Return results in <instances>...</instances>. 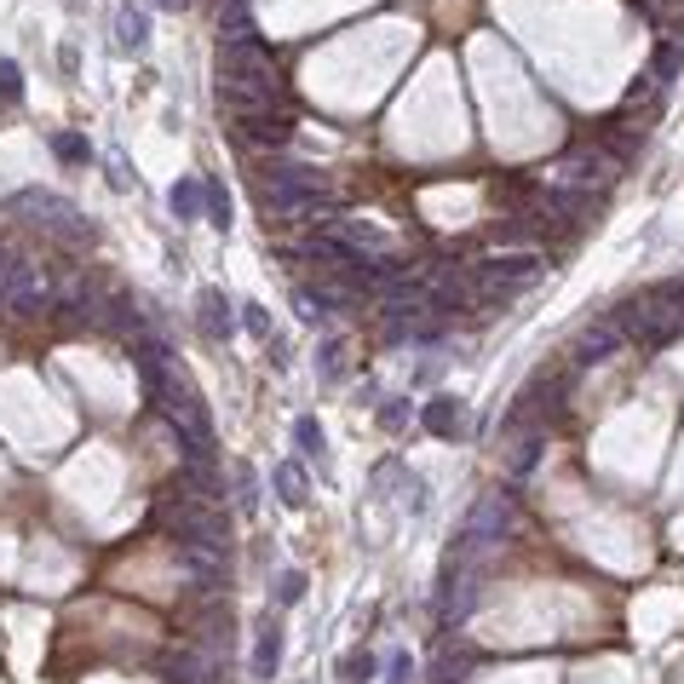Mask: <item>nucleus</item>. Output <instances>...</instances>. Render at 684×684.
Segmentation results:
<instances>
[{"mask_svg":"<svg viewBox=\"0 0 684 684\" xmlns=\"http://www.w3.org/2000/svg\"><path fill=\"white\" fill-rule=\"evenodd\" d=\"M380 426H386V432H403V426H409V403H403V397H391L386 409H380Z\"/></svg>","mask_w":684,"mask_h":684,"instance_id":"31","label":"nucleus"},{"mask_svg":"<svg viewBox=\"0 0 684 684\" xmlns=\"http://www.w3.org/2000/svg\"><path fill=\"white\" fill-rule=\"evenodd\" d=\"M242 328H248V334H259V340H271V311H265L259 299H248V305H242Z\"/></svg>","mask_w":684,"mask_h":684,"instance_id":"28","label":"nucleus"},{"mask_svg":"<svg viewBox=\"0 0 684 684\" xmlns=\"http://www.w3.org/2000/svg\"><path fill=\"white\" fill-rule=\"evenodd\" d=\"M621 340H627V334H621V328H616V317H598V322H587V328H581V340H575L570 363H575V368L610 363V357H616V351H621Z\"/></svg>","mask_w":684,"mask_h":684,"instance_id":"10","label":"nucleus"},{"mask_svg":"<svg viewBox=\"0 0 684 684\" xmlns=\"http://www.w3.org/2000/svg\"><path fill=\"white\" fill-rule=\"evenodd\" d=\"M679 69H684V41L662 35V46H656V69H650V81H679Z\"/></svg>","mask_w":684,"mask_h":684,"instance_id":"19","label":"nucleus"},{"mask_svg":"<svg viewBox=\"0 0 684 684\" xmlns=\"http://www.w3.org/2000/svg\"><path fill=\"white\" fill-rule=\"evenodd\" d=\"M167 207H173V219H179V225H196V219H202V207H207V184L202 179H179L173 190H167Z\"/></svg>","mask_w":684,"mask_h":684,"instance_id":"12","label":"nucleus"},{"mask_svg":"<svg viewBox=\"0 0 684 684\" xmlns=\"http://www.w3.org/2000/svg\"><path fill=\"white\" fill-rule=\"evenodd\" d=\"M12 265H18V253L0 248V294H6V276H12Z\"/></svg>","mask_w":684,"mask_h":684,"instance_id":"33","label":"nucleus"},{"mask_svg":"<svg viewBox=\"0 0 684 684\" xmlns=\"http://www.w3.org/2000/svg\"><path fill=\"white\" fill-rule=\"evenodd\" d=\"M616 173H621V161L610 156L604 144H581V150H564V156L547 167V190H558V196H587V202H593Z\"/></svg>","mask_w":684,"mask_h":684,"instance_id":"5","label":"nucleus"},{"mask_svg":"<svg viewBox=\"0 0 684 684\" xmlns=\"http://www.w3.org/2000/svg\"><path fill=\"white\" fill-rule=\"evenodd\" d=\"M236 138L253 144V150H288V138H294V110L242 115V121H236Z\"/></svg>","mask_w":684,"mask_h":684,"instance_id":"9","label":"nucleus"},{"mask_svg":"<svg viewBox=\"0 0 684 684\" xmlns=\"http://www.w3.org/2000/svg\"><path fill=\"white\" fill-rule=\"evenodd\" d=\"M202 334H207V340H230V334H236L230 299L219 294V288H202Z\"/></svg>","mask_w":684,"mask_h":684,"instance_id":"13","label":"nucleus"},{"mask_svg":"<svg viewBox=\"0 0 684 684\" xmlns=\"http://www.w3.org/2000/svg\"><path fill=\"white\" fill-rule=\"evenodd\" d=\"M409 673H414L409 650H397V656H391V667H386V684H409Z\"/></svg>","mask_w":684,"mask_h":684,"instance_id":"32","label":"nucleus"},{"mask_svg":"<svg viewBox=\"0 0 684 684\" xmlns=\"http://www.w3.org/2000/svg\"><path fill=\"white\" fill-rule=\"evenodd\" d=\"M472 673V650L455 639H443V650H437V667H432V684H460Z\"/></svg>","mask_w":684,"mask_h":684,"instance_id":"15","label":"nucleus"},{"mask_svg":"<svg viewBox=\"0 0 684 684\" xmlns=\"http://www.w3.org/2000/svg\"><path fill=\"white\" fill-rule=\"evenodd\" d=\"M276 495H282V506H311V478H305L299 460H282V466H276Z\"/></svg>","mask_w":684,"mask_h":684,"instance_id":"17","label":"nucleus"},{"mask_svg":"<svg viewBox=\"0 0 684 684\" xmlns=\"http://www.w3.org/2000/svg\"><path fill=\"white\" fill-rule=\"evenodd\" d=\"M219 81H248V87H282V69L253 35H236V41H219Z\"/></svg>","mask_w":684,"mask_h":684,"instance_id":"7","label":"nucleus"},{"mask_svg":"<svg viewBox=\"0 0 684 684\" xmlns=\"http://www.w3.org/2000/svg\"><path fill=\"white\" fill-rule=\"evenodd\" d=\"M52 150H58L64 167H87V161H92V144L81 133H52Z\"/></svg>","mask_w":684,"mask_h":684,"instance_id":"21","label":"nucleus"},{"mask_svg":"<svg viewBox=\"0 0 684 684\" xmlns=\"http://www.w3.org/2000/svg\"><path fill=\"white\" fill-rule=\"evenodd\" d=\"M0 305H6L12 317H46V311H58V294H52L46 265H35V259H23V253H18V265H12V276H6Z\"/></svg>","mask_w":684,"mask_h":684,"instance_id":"8","label":"nucleus"},{"mask_svg":"<svg viewBox=\"0 0 684 684\" xmlns=\"http://www.w3.org/2000/svg\"><path fill=\"white\" fill-rule=\"evenodd\" d=\"M547 276V259L535 248H512V253H489V259H478V271H472V282H478L483 305H506L512 294H524V288H535Z\"/></svg>","mask_w":684,"mask_h":684,"instance_id":"4","label":"nucleus"},{"mask_svg":"<svg viewBox=\"0 0 684 684\" xmlns=\"http://www.w3.org/2000/svg\"><path fill=\"white\" fill-rule=\"evenodd\" d=\"M150 403L173 420V432H179V443H184V460H213V420H207L202 391L190 386L184 374H167Z\"/></svg>","mask_w":684,"mask_h":684,"instance_id":"1","label":"nucleus"},{"mask_svg":"<svg viewBox=\"0 0 684 684\" xmlns=\"http://www.w3.org/2000/svg\"><path fill=\"white\" fill-rule=\"evenodd\" d=\"M207 213H213V225L230 230V196L219 190V184H207Z\"/></svg>","mask_w":684,"mask_h":684,"instance_id":"30","label":"nucleus"},{"mask_svg":"<svg viewBox=\"0 0 684 684\" xmlns=\"http://www.w3.org/2000/svg\"><path fill=\"white\" fill-rule=\"evenodd\" d=\"M541 449H547V437H541V432H524L518 443H512V460H506V472H512V478H529V472L541 466Z\"/></svg>","mask_w":684,"mask_h":684,"instance_id":"18","label":"nucleus"},{"mask_svg":"<svg viewBox=\"0 0 684 684\" xmlns=\"http://www.w3.org/2000/svg\"><path fill=\"white\" fill-rule=\"evenodd\" d=\"M23 98V69L18 58H0V104H18Z\"/></svg>","mask_w":684,"mask_h":684,"instance_id":"25","label":"nucleus"},{"mask_svg":"<svg viewBox=\"0 0 684 684\" xmlns=\"http://www.w3.org/2000/svg\"><path fill=\"white\" fill-rule=\"evenodd\" d=\"M305 598V570H282L276 575V604H299Z\"/></svg>","mask_w":684,"mask_h":684,"instance_id":"27","label":"nucleus"},{"mask_svg":"<svg viewBox=\"0 0 684 684\" xmlns=\"http://www.w3.org/2000/svg\"><path fill=\"white\" fill-rule=\"evenodd\" d=\"M156 6H161V12H179L184 0H156Z\"/></svg>","mask_w":684,"mask_h":684,"instance_id":"34","label":"nucleus"},{"mask_svg":"<svg viewBox=\"0 0 684 684\" xmlns=\"http://www.w3.org/2000/svg\"><path fill=\"white\" fill-rule=\"evenodd\" d=\"M115 35H121V52H138V46L150 41V18L127 6V12H121V23H115Z\"/></svg>","mask_w":684,"mask_h":684,"instance_id":"20","label":"nucleus"},{"mask_svg":"<svg viewBox=\"0 0 684 684\" xmlns=\"http://www.w3.org/2000/svg\"><path fill=\"white\" fill-rule=\"evenodd\" d=\"M420 426L432 437H460V403L455 397H432V403L420 409Z\"/></svg>","mask_w":684,"mask_h":684,"instance_id":"16","label":"nucleus"},{"mask_svg":"<svg viewBox=\"0 0 684 684\" xmlns=\"http://www.w3.org/2000/svg\"><path fill=\"white\" fill-rule=\"evenodd\" d=\"M294 443H299V455H322V426L305 414V420H294Z\"/></svg>","mask_w":684,"mask_h":684,"instance_id":"26","label":"nucleus"},{"mask_svg":"<svg viewBox=\"0 0 684 684\" xmlns=\"http://www.w3.org/2000/svg\"><path fill=\"white\" fill-rule=\"evenodd\" d=\"M236 512H242V518H253V512H259V483H253L248 466H236Z\"/></svg>","mask_w":684,"mask_h":684,"instance_id":"24","label":"nucleus"},{"mask_svg":"<svg viewBox=\"0 0 684 684\" xmlns=\"http://www.w3.org/2000/svg\"><path fill=\"white\" fill-rule=\"evenodd\" d=\"M6 213H12V219H29L35 230H46V236L64 242V248H87L92 242L87 213L69 202V196H58V190H18V196H6Z\"/></svg>","mask_w":684,"mask_h":684,"instance_id":"2","label":"nucleus"},{"mask_svg":"<svg viewBox=\"0 0 684 684\" xmlns=\"http://www.w3.org/2000/svg\"><path fill=\"white\" fill-rule=\"evenodd\" d=\"M167 684H213V662L202 650H173L167 656Z\"/></svg>","mask_w":684,"mask_h":684,"instance_id":"14","label":"nucleus"},{"mask_svg":"<svg viewBox=\"0 0 684 684\" xmlns=\"http://www.w3.org/2000/svg\"><path fill=\"white\" fill-rule=\"evenodd\" d=\"M616 328L627 334V340H639V345H667V340L684 334V317L667 311L656 294H639V299H627V305L616 311Z\"/></svg>","mask_w":684,"mask_h":684,"instance_id":"6","label":"nucleus"},{"mask_svg":"<svg viewBox=\"0 0 684 684\" xmlns=\"http://www.w3.org/2000/svg\"><path fill=\"white\" fill-rule=\"evenodd\" d=\"M512 495L506 489H489V495H478L472 501V512H466V524H460L455 535V552L449 558H460V564H478V558H489V552L506 541V529H512Z\"/></svg>","mask_w":684,"mask_h":684,"instance_id":"3","label":"nucleus"},{"mask_svg":"<svg viewBox=\"0 0 684 684\" xmlns=\"http://www.w3.org/2000/svg\"><path fill=\"white\" fill-rule=\"evenodd\" d=\"M374 673V656L368 650H351V656H340V679H368Z\"/></svg>","mask_w":684,"mask_h":684,"instance_id":"29","label":"nucleus"},{"mask_svg":"<svg viewBox=\"0 0 684 684\" xmlns=\"http://www.w3.org/2000/svg\"><path fill=\"white\" fill-rule=\"evenodd\" d=\"M219 29H225V41H236V35H253L248 0H225V6H219Z\"/></svg>","mask_w":684,"mask_h":684,"instance_id":"22","label":"nucleus"},{"mask_svg":"<svg viewBox=\"0 0 684 684\" xmlns=\"http://www.w3.org/2000/svg\"><path fill=\"white\" fill-rule=\"evenodd\" d=\"M276 667H282V627L271 616L259 621V644H253V679H276Z\"/></svg>","mask_w":684,"mask_h":684,"instance_id":"11","label":"nucleus"},{"mask_svg":"<svg viewBox=\"0 0 684 684\" xmlns=\"http://www.w3.org/2000/svg\"><path fill=\"white\" fill-rule=\"evenodd\" d=\"M317 374H322V380H340V374H345V345L340 340L317 345Z\"/></svg>","mask_w":684,"mask_h":684,"instance_id":"23","label":"nucleus"}]
</instances>
